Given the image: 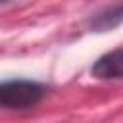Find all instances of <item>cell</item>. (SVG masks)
<instances>
[{
	"instance_id": "6da1fadb",
	"label": "cell",
	"mask_w": 123,
	"mask_h": 123,
	"mask_svg": "<svg viewBox=\"0 0 123 123\" xmlns=\"http://www.w3.org/2000/svg\"><path fill=\"white\" fill-rule=\"evenodd\" d=\"M42 98V88L31 81H8L0 86V104L6 108H29Z\"/></svg>"
},
{
	"instance_id": "7a4b0ae2",
	"label": "cell",
	"mask_w": 123,
	"mask_h": 123,
	"mask_svg": "<svg viewBox=\"0 0 123 123\" xmlns=\"http://www.w3.org/2000/svg\"><path fill=\"white\" fill-rule=\"evenodd\" d=\"M92 75L98 79H123V46L98 58L92 65Z\"/></svg>"
},
{
	"instance_id": "3957f363",
	"label": "cell",
	"mask_w": 123,
	"mask_h": 123,
	"mask_svg": "<svg viewBox=\"0 0 123 123\" xmlns=\"http://www.w3.org/2000/svg\"><path fill=\"white\" fill-rule=\"evenodd\" d=\"M123 19V6H119L115 12H108V13H104V15H100L98 19H96V23H94V27L96 29H110L111 25H115V23H119Z\"/></svg>"
}]
</instances>
